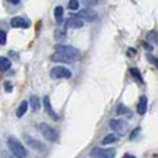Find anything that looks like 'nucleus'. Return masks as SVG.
I'll return each mask as SVG.
<instances>
[{"label":"nucleus","mask_w":158,"mask_h":158,"mask_svg":"<svg viewBox=\"0 0 158 158\" xmlns=\"http://www.w3.org/2000/svg\"><path fill=\"white\" fill-rule=\"evenodd\" d=\"M7 147L10 149V152L13 154V157H16V158H27L28 157L27 148L23 147L16 138H13V136H9V138H7Z\"/></svg>","instance_id":"f257e3e1"},{"label":"nucleus","mask_w":158,"mask_h":158,"mask_svg":"<svg viewBox=\"0 0 158 158\" xmlns=\"http://www.w3.org/2000/svg\"><path fill=\"white\" fill-rule=\"evenodd\" d=\"M38 130H40V133L44 136L47 141H50V142H54L57 139V133H56V130L53 129V127H50L47 123H40L38 126Z\"/></svg>","instance_id":"f03ea898"},{"label":"nucleus","mask_w":158,"mask_h":158,"mask_svg":"<svg viewBox=\"0 0 158 158\" xmlns=\"http://www.w3.org/2000/svg\"><path fill=\"white\" fill-rule=\"evenodd\" d=\"M50 76L53 79H69L72 78V72L69 69L63 68V66H56V68L51 69Z\"/></svg>","instance_id":"7ed1b4c3"},{"label":"nucleus","mask_w":158,"mask_h":158,"mask_svg":"<svg viewBox=\"0 0 158 158\" xmlns=\"http://www.w3.org/2000/svg\"><path fill=\"white\" fill-rule=\"evenodd\" d=\"M91 155L94 158H114L116 151L113 148H94L91 151Z\"/></svg>","instance_id":"20e7f679"},{"label":"nucleus","mask_w":158,"mask_h":158,"mask_svg":"<svg viewBox=\"0 0 158 158\" xmlns=\"http://www.w3.org/2000/svg\"><path fill=\"white\" fill-rule=\"evenodd\" d=\"M56 51H59V53H63V54H68V56L73 57L75 60H78L79 59V51L75 48V47H72V45H62L59 44L56 45Z\"/></svg>","instance_id":"39448f33"},{"label":"nucleus","mask_w":158,"mask_h":158,"mask_svg":"<svg viewBox=\"0 0 158 158\" xmlns=\"http://www.w3.org/2000/svg\"><path fill=\"white\" fill-rule=\"evenodd\" d=\"M78 18H81L82 21H88V22H92L97 19V12L92 10L91 7H86V9H82V10L78 12Z\"/></svg>","instance_id":"423d86ee"},{"label":"nucleus","mask_w":158,"mask_h":158,"mask_svg":"<svg viewBox=\"0 0 158 158\" xmlns=\"http://www.w3.org/2000/svg\"><path fill=\"white\" fill-rule=\"evenodd\" d=\"M51 60H53V62H62V63H73V62H76L73 57L68 56V54H63V53H59V51H56V53L51 56Z\"/></svg>","instance_id":"0eeeda50"},{"label":"nucleus","mask_w":158,"mask_h":158,"mask_svg":"<svg viewBox=\"0 0 158 158\" xmlns=\"http://www.w3.org/2000/svg\"><path fill=\"white\" fill-rule=\"evenodd\" d=\"M110 127L113 129V132L116 133H123L124 130H126V123L122 122V120H110Z\"/></svg>","instance_id":"6e6552de"},{"label":"nucleus","mask_w":158,"mask_h":158,"mask_svg":"<svg viewBox=\"0 0 158 158\" xmlns=\"http://www.w3.org/2000/svg\"><path fill=\"white\" fill-rule=\"evenodd\" d=\"M66 27L68 28H82L84 27V21L78 16H70L66 21Z\"/></svg>","instance_id":"1a4fd4ad"},{"label":"nucleus","mask_w":158,"mask_h":158,"mask_svg":"<svg viewBox=\"0 0 158 158\" xmlns=\"http://www.w3.org/2000/svg\"><path fill=\"white\" fill-rule=\"evenodd\" d=\"M43 104H44V107H45V111H47V114H48V116H50L51 118H53V120H57V114L54 113V110H53V108H51V102H50V98H48V97L45 95L44 98H43Z\"/></svg>","instance_id":"9d476101"},{"label":"nucleus","mask_w":158,"mask_h":158,"mask_svg":"<svg viewBox=\"0 0 158 158\" xmlns=\"http://www.w3.org/2000/svg\"><path fill=\"white\" fill-rule=\"evenodd\" d=\"M10 25L13 27V28H28V27H29L28 21H25V19H23V18H21V16L13 18V19L10 21Z\"/></svg>","instance_id":"9b49d317"},{"label":"nucleus","mask_w":158,"mask_h":158,"mask_svg":"<svg viewBox=\"0 0 158 158\" xmlns=\"http://www.w3.org/2000/svg\"><path fill=\"white\" fill-rule=\"evenodd\" d=\"M25 142L28 143V147L34 148V149H37V151H40V152L44 151V145H43L41 142L35 141V139H32V138H29V136H25Z\"/></svg>","instance_id":"f8f14e48"},{"label":"nucleus","mask_w":158,"mask_h":158,"mask_svg":"<svg viewBox=\"0 0 158 158\" xmlns=\"http://www.w3.org/2000/svg\"><path fill=\"white\" fill-rule=\"evenodd\" d=\"M147 107H148V98L145 95H142L139 98V102H138V113L141 114H145L147 113Z\"/></svg>","instance_id":"ddd939ff"},{"label":"nucleus","mask_w":158,"mask_h":158,"mask_svg":"<svg viewBox=\"0 0 158 158\" xmlns=\"http://www.w3.org/2000/svg\"><path fill=\"white\" fill-rule=\"evenodd\" d=\"M29 102H31V108H32V111H38L40 107H41V102H40L38 97H37V95H31Z\"/></svg>","instance_id":"4468645a"},{"label":"nucleus","mask_w":158,"mask_h":158,"mask_svg":"<svg viewBox=\"0 0 158 158\" xmlns=\"http://www.w3.org/2000/svg\"><path fill=\"white\" fill-rule=\"evenodd\" d=\"M27 110H28V101H22L21 102V106H19L18 110H16V116L18 117H22L23 114L27 113Z\"/></svg>","instance_id":"2eb2a0df"},{"label":"nucleus","mask_w":158,"mask_h":158,"mask_svg":"<svg viewBox=\"0 0 158 158\" xmlns=\"http://www.w3.org/2000/svg\"><path fill=\"white\" fill-rule=\"evenodd\" d=\"M118 136H116L114 133H110V135H107L104 139H102V145H110V143H114V142H117Z\"/></svg>","instance_id":"dca6fc26"},{"label":"nucleus","mask_w":158,"mask_h":158,"mask_svg":"<svg viewBox=\"0 0 158 158\" xmlns=\"http://www.w3.org/2000/svg\"><path fill=\"white\" fill-rule=\"evenodd\" d=\"M129 72H130V75L133 76V78L139 82V84H143V79H142V75H141V72L138 70V69H135V68H130L129 69Z\"/></svg>","instance_id":"f3484780"},{"label":"nucleus","mask_w":158,"mask_h":158,"mask_svg":"<svg viewBox=\"0 0 158 158\" xmlns=\"http://www.w3.org/2000/svg\"><path fill=\"white\" fill-rule=\"evenodd\" d=\"M54 18H56L57 23H62V21H63V7L62 6H57L56 9H54Z\"/></svg>","instance_id":"a211bd4d"},{"label":"nucleus","mask_w":158,"mask_h":158,"mask_svg":"<svg viewBox=\"0 0 158 158\" xmlns=\"http://www.w3.org/2000/svg\"><path fill=\"white\" fill-rule=\"evenodd\" d=\"M54 38L57 41H62V40L66 38V29H56L54 31Z\"/></svg>","instance_id":"6ab92c4d"},{"label":"nucleus","mask_w":158,"mask_h":158,"mask_svg":"<svg viewBox=\"0 0 158 158\" xmlns=\"http://www.w3.org/2000/svg\"><path fill=\"white\" fill-rule=\"evenodd\" d=\"M0 64H2V70L6 72L7 69L10 68V60H9L7 57H2V59H0Z\"/></svg>","instance_id":"aec40b11"},{"label":"nucleus","mask_w":158,"mask_h":158,"mask_svg":"<svg viewBox=\"0 0 158 158\" xmlns=\"http://www.w3.org/2000/svg\"><path fill=\"white\" fill-rule=\"evenodd\" d=\"M117 113L118 114H126V116H130V110L127 107H124L123 104H120L117 107Z\"/></svg>","instance_id":"412c9836"},{"label":"nucleus","mask_w":158,"mask_h":158,"mask_svg":"<svg viewBox=\"0 0 158 158\" xmlns=\"http://www.w3.org/2000/svg\"><path fill=\"white\" fill-rule=\"evenodd\" d=\"M68 7L70 9V10H78L79 2L78 0H70V2H69V5H68Z\"/></svg>","instance_id":"4be33fe9"},{"label":"nucleus","mask_w":158,"mask_h":158,"mask_svg":"<svg viewBox=\"0 0 158 158\" xmlns=\"http://www.w3.org/2000/svg\"><path fill=\"white\" fill-rule=\"evenodd\" d=\"M147 38L149 40V41H152V43H155V44L158 45V34H157V32H149V34L147 35Z\"/></svg>","instance_id":"5701e85b"},{"label":"nucleus","mask_w":158,"mask_h":158,"mask_svg":"<svg viewBox=\"0 0 158 158\" xmlns=\"http://www.w3.org/2000/svg\"><path fill=\"white\" fill-rule=\"evenodd\" d=\"M82 3H84L86 7H94V6L98 5V0H82Z\"/></svg>","instance_id":"b1692460"},{"label":"nucleus","mask_w":158,"mask_h":158,"mask_svg":"<svg viewBox=\"0 0 158 158\" xmlns=\"http://www.w3.org/2000/svg\"><path fill=\"white\" fill-rule=\"evenodd\" d=\"M147 59H148V62L154 63V64H155V66H157V69H158V59H157V57L151 56V54H147Z\"/></svg>","instance_id":"393cba45"},{"label":"nucleus","mask_w":158,"mask_h":158,"mask_svg":"<svg viewBox=\"0 0 158 158\" xmlns=\"http://www.w3.org/2000/svg\"><path fill=\"white\" fill-rule=\"evenodd\" d=\"M0 44L2 45L6 44V32L5 31H0Z\"/></svg>","instance_id":"a878e982"},{"label":"nucleus","mask_w":158,"mask_h":158,"mask_svg":"<svg viewBox=\"0 0 158 158\" xmlns=\"http://www.w3.org/2000/svg\"><path fill=\"white\" fill-rule=\"evenodd\" d=\"M139 130H141V129L138 127V129H135V130H133V132H132V135H130V139H132V141H133V139H135V138H136V135L139 133Z\"/></svg>","instance_id":"bb28decb"},{"label":"nucleus","mask_w":158,"mask_h":158,"mask_svg":"<svg viewBox=\"0 0 158 158\" xmlns=\"http://www.w3.org/2000/svg\"><path fill=\"white\" fill-rule=\"evenodd\" d=\"M5 88H6V91H7V92H10V91H12V84L6 82V84H5Z\"/></svg>","instance_id":"cd10ccee"},{"label":"nucleus","mask_w":158,"mask_h":158,"mask_svg":"<svg viewBox=\"0 0 158 158\" xmlns=\"http://www.w3.org/2000/svg\"><path fill=\"white\" fill-rule=\"evenodd\" d=\"M9 3H12V5H19L21 3V0H7Z\"/></svg>","instance_id":"c85d7f7f"},{"label":"nucleus","mask_w":158,"mask_h":158,"mask_svg":"<svg viewBox=\"0 0 158 158\" xmlns=\"http://www.w3.org/2000/svg\"><path fill=\"white\" fill-rule=\"evenodd\" d=\"M143 47H145V48H147L148 51H151V50H152V47H151L149 44H143Z\"/></svg>","instance_id":"c756f323"},{"label":"nucleus","mask_w":158,"mask_h":158,"mask_svg":"<svg viewBox=\"0 0 158 158\" xmlns=\"http://www.w3.org/2000/svg\"><path fill=\"white\" fill-rule=\"evenodd\" d=\"M123 158H133V157H130V155H126V157H123Z\"/></svg>","instance_id":"7c9ffc66"},{"label":"nucleus","mask_w":158,"mask_h":158,"mask_svg":"<svg viewBox=\"0 0 158 158\" xmlns=\"http://www.w3.org/2000/svg\"><path fill=\"white\" fill-rule=\"evenodd\" d=\"M15 158H16V157H15Z\"/></svg>","instance_id":"2f4dec72"}]
</instances>
